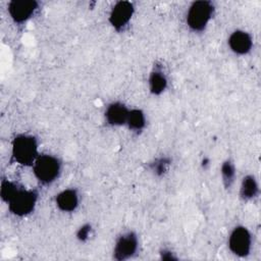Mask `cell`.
<instances>
[{"label":"cell","mask_w":261,"mask_h":261,"mask_svg":"<svg viewBox=\"0 0 261 261\" xmlns=\"http://www.w3.org/2000/svg\"><path fill=\"white\" fill-rule=\"evenodd\" d=\"M139 240L134 231L122 233L115 242L113 249V258L117 261H123L132 258L138 251Z\"/></svg>","instance_id":"cell-6"},{"label":"cell","mask_w":261,"mask_h":261,"mask_svg":"<svg viewBox=\"0 0 261 261\" xmlns=\"http://www.w3.org/2000/svg\"><path fill=\"white\" fill-rule=\"evenodd\" d=\"M214 12V6L210 1L194 2L187 13V24L194 32H202L206 29Z\"/></svg>","instance_id":"cell-3"},{"label":"cell","mask_w":261,"mask_h":261,"mask_svg":"<svg viewBox=\"0 0 261 261\" xmlns=\"http://www.w3.org/2000/svg\"><path fill=\"white\" fill-rule=\"evenodd\" d=\"M258 194H259V186L255 176L251 174L244 176L241 182V188H240L241 198L245 201H249L256 198Z\"/></svg>","instance_id":"cell-13"},{"label":"cell","mask_w":261,"mask_h":261,"mask_svg":"<svg viewBox=\"0 0 261 261\" xmlns=\"http://www.w3.org/2000/svg\"><path fill=\"white\" fill-rule=\"evenodd\" d=\"M38 201V192L19 187L7 202L8 210L15 216H25L32 213Z\"/></svg>","instance_id":"cell-4"},{"label":"cell","mask_w":261,"mask_h":261,"mask_svg":"<svg viewBox=\"0 0 261 261\" xmlns=\"http://www.w3.org/2000/svg\"><path fill=\"white\" fill-rule=\"evenodd\" d=\"M55 202L59 210L72 212L79 205V195L74 189H65L56 196Z\"/></svg>","instance_id":"cell-11"},{"label":"cell","mask_w":261,"mask_h":261,"mask_svg":"<svg viewBox=\"0 0 261 261\" xmlns=\"http://www.w3.org/2000/svg\"><path fill=\"white\" fill-rule=\"evenodd\" d=\"M126 125L133 132H141L146 125L145 113L141 109H129Z\"/></svg>","instance_id":"cell-14"},{"label":"cell","mask_w":261,"mask_h":261,"mask_svg":"<svg viewBox=\"0 0 261 261\" xmlns=\"http://www.w3.org/2000/svg\"><path fill=\"white\" fill-rule=\"evenodd\" d=\"M135 8L132 2L129 1H118L112 7L110 15H109V22L110 24L116 30L121 31L123 28L129 22Z\"/></svg>","instance_id":"cell-7"},{"label":"cell","mask_w":261,"mask_h":261,"mask_svg":"<svg viewBox=\"0 0 261 261\" xmlns=\"http://www.w3.org/2000/svg\"><path fill=\"white\" fill-rule=\"evenodd\" d=\"M170 165V159L167 157H160L150 164L152 171L157 175H163Z\"/></svg>","instance_id":"cell-17"},{"label":"cell","mask_w":261,"mask_h":261,"mask_svg":"<svg viewBox=\"0 0 261 261\" xmlns=\"http://www.w3.org/2000/svg\"><path fill=\"white\" fill-rule=\"evenodd\" d=\"M91 231H92V226H91V224L86 223V224L82 225V226L77 229V231H76V238H77V240L81 241V242H86V241L89 239V237H90V234H91Z\"/></svg>","instance_id":"cell-18"},{"label":"cell","mask_w":261,"mask_h":261,"mask_svg":"<svg viewBox=\"0 0 261 261\" xmlns=\"http://www.w3.org/2000/svg\"><path fill=\"white\" fill-rule=\"evenodd\" d=\"M13 160L22 166H33L38 158V142L31 135L16 136L11 145Z\"/></svg>","instance_id":"cell-1"},{"label":"cell","mask_w":261,"mask_h":261,"mask_svg":"<svg viewBox=\"0 0 261 261\" xmlns=\"http://www.w3.org/2000/svg\"><path fill=\"white\" fill-rule=\"evenodd\" d=\"M32 167L36 178L43 185H49L58 178L61 163L53 155L42 154L38 156Z\"/></svg>","instance_id":"cell-2"},{"label":"cell","mask_w":261,"mask_h":261,"mask_svg":"<svg viewBox=\"0 0 261 261\" xmlns=\"http://www.w3.org/2000/svg\"><path fill=\"white\" fill-rule=\"evenodd\" d=\"M129 109L120 102L110 103L105 110V119L108 124L113 126H121L126 124Z\"/></svg>","instance_id":"cell-10"},{"label":"cell","mask_w":261,"mask_h":261,"mask_svg":"<svg viewBox=\"0 0 261 261\" xmlns=\"http://www.w3.org/2000/svg\"><path fill=\"white\" fill-rule=\"evenodd\" d=\"M220 173L222 177V182L225 188H230L231 185L234 181L236 177V168L233 163L230 160H225L221 164L220 168Z\"/></svg>","instance_id":"cell-15"},{"label":"cell","mask_w":261,"mask_h":261,"mask_svg":"<svg viewBox=\"0 0 261 261\" xmlns=\"http://www.w3.org/2000/svg\"><path fill=\"white\" fill-rule=\"evenodd\" d=\"M20 186H18L17 184L8 180V179H3L1 181V188H0V196L1 199L4 202H8L10 200V198L15 194V192L18 190Z\"/></svg>","instance_id":"cell-16"},{"label":"cell","mask_w":261,"mask_h":261,"mask_svg":"<svg viewBox=\"0 0 261 261\" xmlns=\"http://www.w3.org/2000/svg\"><path fill=\"white\" fill-rule=\"evenodd\" d=\"M160 257L163 260H176V257L174 256V253H172L169 250H162L160 252Z\"/></svg>","instance_id":"cell-19"},{"label":"cell","mask_w":261,"mask_h":261,"mask_svg":"<svg viewBox=\"0 0 261 261\" xmlns=\"http://www.w3.org/2000/svg\"><path fill=\"white\" fill-rule=\"evenodd\" d=\"M229 251L238 257H246L252 249V234L243 225L236 226L228 237Z\"/></svg>","instance_id":"cell-5"},{"label":"cell","mask_w":261,"mask_h":261,"mask_svg":"<svg viewBox=\"0 0 261 261\" xmlns=\"http://www.w3.org/2000/svg\"><path fill=\"white\" fill-rule=\"evenodd\" d=\"M167 87V79L161 68H154L149 76V90L153 95L162 94Z\"/></svg>","instance_id":"cell-12"},{"label":"cell","mask_w":261,"mask_h":261,"mask_svg":"<svg viewBox=\"0 0 261 261\" xmlns=\"http://www.w3.org/2000/svg\"><path fill=\"white\" fill-rule=\"evenodd\" d=\"M38 8V2L34 0H14L8 4V12L14 22L22 23L30 19Z\"/></svg>","instance_id":"cell-8"},{"label":"cell","mask_w":261,"mask_h":261,"mask_svg":"<svg viewBox=\"0 0 261 261\" xmlns=\"http://www.w3.org/2000/svg\"><path fill=\"white\" fill-rule=\"evenodd\" d=\"M227 43L230 50L238 55H245L249 53L253 47L252 36L241 30L232 32L228 37Z\"/></svg>","instance_id":"cell-9"}]
</instances>
